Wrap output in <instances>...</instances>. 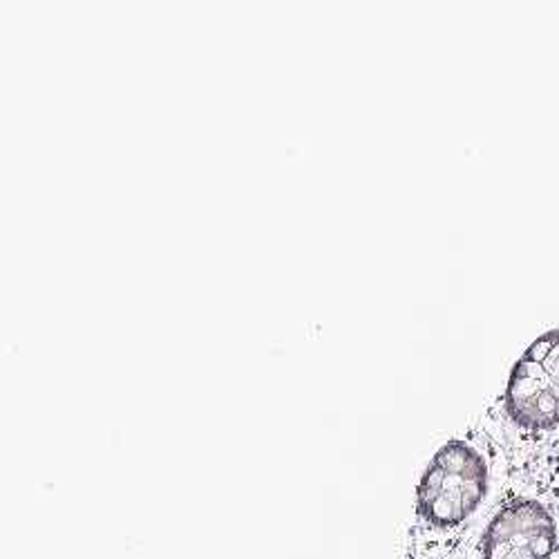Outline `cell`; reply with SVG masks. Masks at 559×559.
Here are the masks:
<instances>
[{"label":"cell","mask_w":559,"mask_h":559,"mask_svg":"<svg viewBox=\"0 0 559 559\" xmlns=\"http://www.w3.org/2000/svg\"><path fill=\"white\" fill-rule=\"evenodd\" d=\"M555 550L557 522L535 497L506 501L481 537L484 559H552Z\"/></svg>","instance_id":"3957f363"},{"label":"cell","mask_w":559,"mask_h":559,"mask_svg":"<svg viewBox=\"0 0 559 559\" xmlns=\"http://www.w3.org/2000/svg\"><path fill=\"white\" fill-rule=\"evenodd\" d=\"M503 412L520 432L537 437L559 430V324L535 338L512 367Z\"/></svg>","instance_id":"7a4b0ae2"},{"label":"cell","mask_w":559,"mask_h":559,"mask_svg":"<svg viewBox=\"0 0 559 559\" xmlns=\"http://www.w3.org/2000/svg\"><path fill=\"white\" fill-rule=\"evenodd\" d=\"M490 490L484 452L463 439L448 441L430 461L416 488V515L432 528L450 531L473 518Z\"/></svg>","instance_id":"6da1fadb"}]
</instances>
